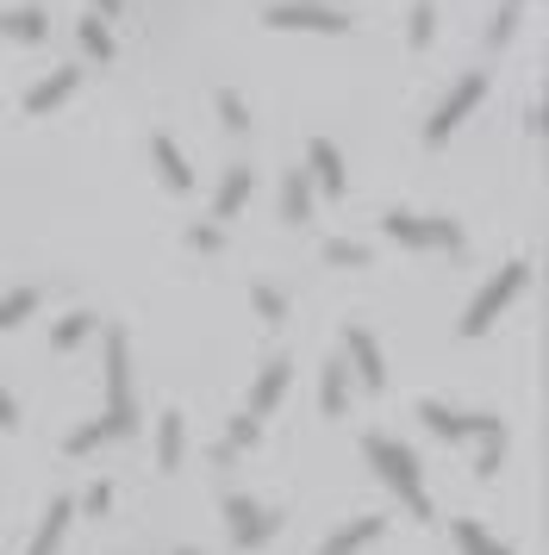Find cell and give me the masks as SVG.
<instances>
[{
	"mask_svg": "<svg viewBox=\"0 0 549 555\" xmlns=\"http://www.w3.org/2000/svg\"><path fill=\"white\" fill-rule=\"evenodd\" d=\"M263 26L269 31H324V38H344L356 31L344 7H324V0H274L269 13H263Z\"/></svg>",
	"mask_w": 549,
	"mask_h": 555,
	"instance_id": "4",
	"label": "cell"
},
{
	"mask_svg": "<svg viewBox=\"0 0 549 555\" xmlns=\"http://www.w3.org/2000/svg\"><path fill=\"white\" fill-rule=\"evenodd\" d=\"M100 443H113V437H106V418H88V425H75L69 437H63V450L69 455H94Z\"/></svg>",
	"mask_w": 549,
	"mask_h": 555,
	"instance_id": "29",
	"label": "cell"
},
{
	"mask_svg": "<svg viewBox=\"0 0 549 555\" xmlns=\"http://www.w3.org/2000/svg\"><path fill=\"white\" fill-rule=\"evenodd\" d=\"M31 312H38V287H13V294H0V331H20Z\"/></svg>",
	"mask_w": 549,
	"mask_h": 555,
	"instance_id": "25",
	"label": "cell"
},
{
	"mask_svg": "<svg viewBox=\"0 0 549 555\" xmlns=\"http://www.w3.org/2000/svg\"><path fill=\"white\" fill-rule=\"evenodd\" d=\"M219 126L238 131V138L250 131V106H244V94H238V88H219Z\"/></svg>",
	"mask_w": 549,
	"mask_h": 555,
	"instance_id": "30",
	"label": "cell"
},
{
	"mask_svg": "<svg viewBox=\"0 0 549 555\" xmlns=\"http://www.w3.org/2000/svg\"><path fill=\"white\" fill-rule=\"evenodd\" d=\"M181 450H188V425H181V412H163L156 418V468L175 475L181 468Z\"/></svg>",
	"mask_w": 549,
	"mask_h": 555,
	"instance_id": "20",
	"label": "cell"
},
{
	"mask_svg": "<svg viewBox=\"0 0 549 555\" xmlns=\"http://www.w3.org/2000/svg\"><path fill=\"white\" fill-rule=\"evenodd\" d=\"M94 331H100L94 312H63V319H56V331H50V350L69 356V350H81V344H88Z\"/></svg>",
	"mask_w": 549,
	"mask_h": 555,
	"instance_id": "23",
	"label": "cell"
},
{
	"mask_svg": "<svg viewBox=\"0 0 549 555\" xmlns=\"http://www.w3.org/2000/svg\"><path fill=\"white\" fill-rule=\"evenodd\" d=\"M150 163H156V176H163L169 194H188V188H194V169H188V156H181V144H175L169 131L150 138Z\"/></svg>",
	"mask_w": 549,
	"mask_h": 555,
	"instance_id": "13",
	"label": "cell"
},
{
	"mask_svg": "<svg viewBox=\"0 0 549 555\" xmlns=\"http://www.w3.org/2000/svg\"><path fill=\"white\" fill-rule=\"evenodd\" d=\"M299 169H306V181H312V194H331V201H337V194L349 188V163H344V151H337L331 138H312Z\"/></svg>",
	"mask_w": 549,
	"mask_h": 555,
	"instance_id": "10",
	"label": "cell"
},
{
	"mask_svg": "<svg viewBox=\"0 0 549 555\" xmlns=\"http://www.w3.org/2000/svg\"><path fill=\"white\" fill-rule=\"evenodd\" d=\"M481 101H487V76H481V69H469V76L456 81L444 101L431 106V119H424V144H444L449 131L462 126V119H469V113H474Z\"/></svg>",
	"mask_w": 549,
	"mask_h": 555,
	"instance_id": "7",
	"label": "cell"
},
{
	"mask_svg": "<svg viewBox=\"0 0 549 555\" xmlns=\"http://www.w3.org/2000/svg\"><path fill=\"white\" fill-rule=\"evenodd\" d=\"M288 380H294V362L288 356H269V369H256V380H250V400H244V418H269L274 405H281V393H288Z\"/></svg>",
	"mask_w": 549,
	"mask_h": 555,
	"instance_id": "11",
	"label": "cell"
},
{
	"mask_svg": "<svg viewBox=\"0 0 549 555\" xmlns=\"http://www.w3.org/2000/svg\"><path fill=\"white\" fill-rule=\"evenodd\" d=\"M512 31H519V7H499V13H494V26H487V38H494V44H506Z\"/></svg>",
	"mask_w": 549,
	"mask_h": 555,
	"instance_id": "34",
	"label": "cell"
},
{
	"mask_svg": "<svg viewBox=\"0 0 549 555\" xmlns=\"http://www.w3.org/2000/svg\"><path fill=\"white\" fill-rule=\"evenodd\" d=\"M419 418H424V430H437L444 443H481V437H499L506 430V418H494V412H456V405H444V400H419Z\"/></svg>",
	"mask_w": 549,
	"mask_h": 555,
	"instance_id": "6",
	"label": "cell"
},
{
	"mask_svg": "<svg viewBox=\"0 0 549 555\" xmlns=\"http://www.w3.org/2000/svg\"><path fill=\"white\" fill-rule=\"evenodd\" d=\"M175 555H200V550H175Z\"/></svg>",
	"mask_w": 549,
	"mask_h": 555,
	"instance_id": "37",
	"label": "cell"
},
{
	"mask_svg": "<svg viewBox=\"0 0 549 555\" xmlns=\"http://www.w3.org/2000/svg\"><path fill=\"white\" fill-rule=\"evenodd\" d=\"M362 455H369V468L381 475V487H394V493H399V505H406L412 518H431V493H424L419 455L406 450L399 437H387V430H369V437H362Z\"/></svg>",
	"mask_w": 549,
	"mask_h": 555,
	"instance_id": "1",
	"label": "cell"
},
{
	"mask_svg": "<svg viewBox=\"0 0 549 555\" xmlns=\"http://www.w3.org/2000/svg\"><path fill=\"white\" fill-rule=\"evenodd\" d=\"M225 525H231V543L238 550H263L274 530H281V512H269V505L250 500V493H225Z\"/></svg>",
	"mask_w": 549,
	"mask_h": 555,
	"instance_id": "8",
	"label": "cell"
},
{
	"mask_svg": "<svg viewBox=\"0 0 549 555\" xmlns=\"http://www.w3.org/2000/svg\"><path fill=\"white\" fill-rule=\"evenodd\" d=\"M81 512H88V518H100V512H106V505H113V480H94V487H88V493H81Z\"/></svg>",
	"mask_w": 549,
	"mask_h": 555,
	"instance_id": "33",
	"label": "cell"
},
{
	"mask_svg": "<svg viewBox=\"0 0 549 555\" xmlns=\"http://www.w3.org/2000/svg\"><path fill=\"white\" fill-rule=\"evenodd\" d=\"M281 219H288V225H306V219H312V181H306L299 163L281 176Z\"/></svg>",
	"mask_w": 549,
	"mask_h": 555,
	"instance_id": "19",
	"label": "cell"
},
{
	"mask_svg": "<svg viewBox=\"0 0 549 555\" xmlns=\"http://www.w3.org/2000/svg\"><path fill=\"white\" fill-rule=\"evenodd\" d=\"M506 443H512V430H499V437H481V450H474V475L494 480L506 468Z\"/></svg>",
	"mask_w": 549,
	"mask_h": 555,
	"instance_id": "28",
	"label": "cell"
},
{
	"mask_svg": "<svg viewBox=\"0 0 549 555\" xmlns=\"http://www.w3.org/2000/svg\"><path fill=\"white\" fill-rule=\"evenodd\" d=\"M506 7H519V0H506Z\"/></svg>",
	"mask_w": 549,
	"mask_h": 555,
	"instance_id": "38",
	"label": "cell"
},
{
	"mask_svg": "<svg viewBox=\"0 0 549 555\" xmlns=\"http://www.w3.org/2000/svg\"><path fill=\"white\" fill-rule=\"evenodd\" d=\"M524 287H531V256H512V262H506V269H499V275L469 300V312H462V325L456 331H462V337H487V331L499 325V312L519 300Z\"/></svg>",
	"mask_w": 549,
	"mask_h": 555,
	"instance_id": "3",
	"label": "cell"
},
{
	"mask_svg": "<svg viewBox=\"0 0 549 555\" xmlns=\"http://www.w3.org/2000/svg\"><path fill=\"white\" fill-rule=\"evenodd\" d=\"M381 231L394 237V244H406V250H462V225L456 219H431V212H387L381 219Z\"/></svg>",
	"mask_w": 549,
	"mask_h": 555,
	"instance_id": "5",
	"label": "cell"
},
{
	"mask_svg": "<svg viewBox=\"0 0 549 555\" xmlns=\"http://www.w3.org/2000/svg\"><path fill=\"white\" fill-rule=\"evenodd\" d=\"M256 437H263V425H256V418H244V412H238V418H231V430H225V443H219V450H213V462H238V455H244L250 443H256Z\"/></svg>",
	"mask_w": 549,
	"mask_h": 555,
	"instance_id": "24",
	"label": "cell"
},
{
	"mask_svg": "<svg viewBox=\"0 0 549 555\" xmlns=\"http://www.w3.org/2000/svg\"><path fill=\"white\" fill-rule=\"evenodd\" d=\"M449 537H456V550L462 555H519L512 543H499L481 518H449Z\"/></svg>",
	"mask_w": 549,
	"mask_h": 555,
	"instance_id": "17",
	"label": "cell"
},
{
	"mask_svg": "<svg viewBox=\"0 0 549 555\" xmlns=\"http://www.w3.org/2000/svg\"><path fill=\"white\" fill-rule=\"evenodd\" d=\"M0 430H20V405H13L7 387H0Z\"/></svg>",
	"mask_w": 549,
	"mask_h": 555,
	"instance_id": "35",
	"label": "cell"
},
{
	"mask_svg": "<svg viewBox=\"0 0 549 555\" xmlns=\"http://www.w3.org/2000/svg\"><path fill=\"white\" fill-rule=\"evenodd\" d=\"M319 405H324V418H344V405H349V369H344V356H331V362H324Z\"/></svg>",
	"mask_w": 549,
	"mask_h": 555,
	"instance_id": "22",
	"label": "cell"
},
{
	"mask_svg": "<svg viewBox=\"0 0 549 555\" xmlns=\"http://www.w3.org/2000/svg\"><path fill=\"white\" fill-rule=\"evenodd\" d=\"M69 518H75V500H69V493H56V500L44 505V518H38V537H31V550H25V555H56V543H63Z\"/></svg>",
	"mask_w": 549,
	"mask_h": 555,
	"instance_id": "16",
	"label": "cell"
},
{
	"mask_svg": "<svg viewBox=\"0 0 549 555\" xmlns=\"http://www.w3.org/2000/svg\"><path fill=\"white\" fill-rule=\"evenodd\" d=\"M94 13H100V20H113V13H119V0H94Z\"/></svg>",
	"mask_w": 549,
	"mask_h": 555,
	"instance_id": "36",
	"label": "cell"
},
{
	"mask_svg": "<svg viewBox=\"0 0 549 555\" xmlns=\"http://www.w3.org/2000/svg\"><path fill=\"white\" fill-rule=\"evenodd\" d=\"M106 437L119 443L138 430V400H131V344H125V331L113 325L106 331Z\"/></svg>",
	"mask_w": 549,
	"mask_h": 555,
	"instance_id": "2",
	"label": "cell"
},
{
	"mask_svg": "<svg viewBox=\"0 0 549 555\" xmlns=\"http://www.w3.org/2000/svg\"><path fill=\"white\" fill-rule=\"evenodd\" d=\"M437 38V0H412V20H406V44L412 51H424Z\"/></svg>",
	"mask_w": 549,
	"mask_h": 555,
	"instance_id": "26",
	"label": "cell"
},
{
	"mask_svg": "<svg viewBox=\"0 0 549 555\" xmlns=\"http://www.w3.org/2000/svg\"><path fill=\"white\" fill-rule=\"evenodd\" d=\"M75 88H81V69H50L44 81H38V88H25V113H31V119H44V113H56V106L69 101Z\"/></svg>",
	"mask_w": 549,
	"mask_h": 555,
	"instance_id": "12",
	"label": "cell"
},
{
	"mask_svg": "<svg viewBox=\"0 0 549 555\" xmlns=\"http://www.w3.org/2000/svg\"><path fill=\"white\" fill-rule=\"evenodd\" d=\"M75 44H81V56H88V63H100V69H106V63H113V51H119V44H113V26H106L100 13H88V20L75 26Z\"/></svg>",
	"mask_w": 549,
	"mask_h": 555,
	"instance_id": "21",
	"label": "cell"
},
{
	"mask_svg": "<svg viewBox=\"0 0 549 555\" xmlns=\"http://www.w3.org/2000/svg\"><path fill=\"white\" fill-rule=\"evenodd\" d=\"M381 530H387V518H356V525H344V530H331L319 543V555H362L369 543H381Z\"/></svg>",
	"mask_w": 549,
	"mask_h": 555,
	"instance_id": "15",
	"label": "cell"
},
{
	"mask_svg": "<svg viewBox=\"0 0 549 555\" xmlns=\"http://www.w3.org/2000/svg\"><path fill=\"white\" fill-rule=\"evenodd\" d=\"M250 306H256L269 325H281V319H288V294H281V287H269V281H256V287H250Z\"/></svg>",
	"mask_w": 549,
	"mask_h": 555,
	"instance_id": "31",
	"label": "cell"
},
{
	"mask_svg": "<svg viewBox=\"0 0 549 555\" xmlns=\"http://www.w3.org/2000/svg\"><path fill=\"white\" fill-rule=\"evenodd\" d=\"M250 194H256V176H250V163H231L219 181V194H213V219H238L250 206Z\"/></svg>",
	"mask_w": 549,
	"mask_h": 555,
	"instance_id": "14",
	"label": "cell"
},
{
	"mask_svg": "<svg viewBox=\"0 0 549 555\" xmlns=\"http://www.w3.org/2000/svg\"><path fill=\"white\" fill-rule=\"evenodd\" d=\"M324 262H331V269H369L374 250L356 244V237H331V244H324Z\"/></svg>",
	"mask_w": 549,
	"mask_h": 555,
	"instance_id": "27",
	"label": "cell"
},
{
	"mask_svg": "<svg viewBox=\"0 0 549 555\" xmlns=\"http://www.w3.org/2000/svg\"><path fill=\"white\" fill-rule=\"evenodd\" d=\"M344 369H356V380H362L369 393L387 387V356H381L369 325H344Z\"/></svg>",
	"mask_w": 549,
	"mask_h": 555,
	"instance_id": "9",
	"label": "cell"
},
{
	"mask_svg": "<svg viewBox=\"0 0 549 555\" xmlns=\"http://www.w3.org/2000/svg\"><path fill=\"white\" fill-rule=\"evenodd\" d=\"M0 38H13V44H44L50 13L44 7H13V13H0Z\"/></svg>",
	"mask_w": 549,
	"mask_h": 555,
	"instance_id": "18",
	"label": "cell"
},
{
	"mask_svg": "<svg viewBox=\"0 0 549 555\" xmlns=\"http://www.w3.org/2000/svg\"><path fill=\"white\" fill-rule=\"evenodd\" d=\"M188 250H200V256L225 250V225H188Z\"/></svg>",
	"mask_w": 549,
	"mask_h": 555,
	"instance_id": "32",
	"label": "cell"
}]
</instances>
